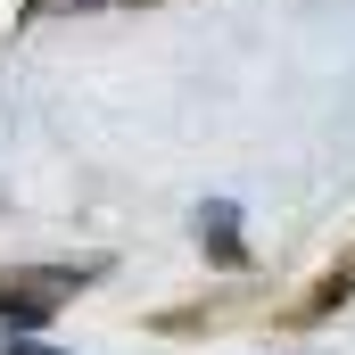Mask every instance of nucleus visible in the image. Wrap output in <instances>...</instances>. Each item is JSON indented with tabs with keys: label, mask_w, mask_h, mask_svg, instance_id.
<instances>
[{
	"label": "nucleus",
	"mask_w": 355,
	"mask_h": 355,
	"mask_svg": "<svg viewBox=\"0 0 355 355\" xmlns=\"http://www.w3.org/2000/svg\"><path fill=\"white\" fill-rule=\"evenodd\" d=\"M75 289H83V272H8V281H0V322H8V331H33V322H50Z\"/></svg>",
	"instance_id": "nucleus-1"
},
{
	"label": "nucleus",
	"mask_w": 355,
	"mask_h": 355,
	"mask_svg": "<svg viewBox=\"0 0 355 355\" xmlns=\"http://www.w3.org/2000/svg\"><path fill=\"white\" fill-rule=\"evenodd\" d=\"M232 215H240V207H207V215H198V240H207V248H215L223 265L240 257V232H232Z\"/></svg>",
	"instance_id": "nucleus-2"
},
{
	"label": "nucleus",
	"mask_w": 355,
	"mask_h": 355,
	"mask_svg": "<svg viewBox=\"0 0 355 355\" xmlns=\"http://www.w3.org/2000/svg\"><path fill=\"white\" fill-rule=\"evenodd\" d=\"M0 355H42V347H25V339H8V347H0Z\"/></svg>",
	"instance_id": "nucleus-3"
}]
</instances>
